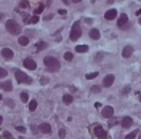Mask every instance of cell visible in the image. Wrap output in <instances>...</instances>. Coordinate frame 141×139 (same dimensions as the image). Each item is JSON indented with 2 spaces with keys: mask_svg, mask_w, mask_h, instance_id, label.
<instances>
[{
  "mask_svg": "<svg viewBox=\"0 0 141 139\" xmlns=\"http://www.w3.org/2000/svg\"><path fill=\"white\" fill-rule=\"evenodd\" d=\"M5 77H6V70L0 67V78H5Z\"/></svg>",
  "mask_w": 141,
  "mask_h": 139,
  "instance_id": "cell-28",
  "label": "cell"
},
{
  "mask_svg": "<svg viewBox=\"0 0 141 139\" xmlns=\"http://www.w3.org/2000/svg\"><path fill=\"white\" fill-rule=\"evenodd\" d=\"M76 50H77V53H87L88 51V46L87 45H79Z\"/></svg>",
  "mask_w": 141,
  "mask_h": 139,
  "instance_id": "cell-17",
  "label": "cell"
},
{
  "mask_svg": "<svg viewBox=\"0 0 141 139\" xmlns=\"http://www.w3.org/2000/svg\"><path fill=\"white\" fill-rule=\"evenodd\" d=\"M127 23H128V16L125 14V13H122L120 16H119V27H127Z\"/></svg>",
  "mask_w": 141,
  "mask_h": 139,
  "instance_id": "cell-8",
  "label": "cell"
},
{
  "mask_svg": "<svg viewBox=\"0 0 141 139\" xmlns=\"http://www.w3.org/2000/svg\"><path fill=\"white\" fill-rule=\"evenodd\" d=\"M40 131H42V133H50V131H51V126H50L48 123H42V125H40Z\"/></svg>",
  "mask_w": 141,
  "mask_h": 139,
  "instance_id": "cell-14",
  "label": "cell"
},
{
  "mask_svg": "<svg viewBox=\"0 0 141 139\" xmlns=\"http://www.w3.org/2000/svg\"><path fill=\"white\" fill-rule=\"evenodd\" d=\"M95 137H98V139H106V137H108V133L103 129L101 125H96V126H95Z\"/></svg>",
  "mask_w": 141,
  "mask_h": 139,
  "instance_id": "cell-5",
  "label": "cell"
},
{
  "mask_svg": "<svg viewBox=\"0 0 141 139\" xmlns=\"http://www.w3.org/2000/svg\"><path fill=\"white\" fill-rule=\"evenodd\" d=\"M19 8H29V2H21L18 5V10H19Z\"/></svg>",
  "mask_w": 141,
  "mask_h": 139,
  "instance_id": "cell-26",
  "label": "cell"
},
{
  "mask_svg": "<svg viewBox=\"0 0 141 139\" xmlns=\"http://www.w3.org/2000/svg\"><path fill=\"white\" fill-rule=\"evenodd\" d=\"M43 64H45V67L48 69L50 72H56V70H59V61L53 58V56H46L43 59Z\"/></svg>",
  "mask_w": 141,
  "mask_h": 139,
  "instance_id": "cell-1",
  "label": "cell"
},
{
  "mask_svg": "<svg viewBox=\"0 0 141 139\" xmlns=\"http://www.w3.org/2000/svg\"><path fill=\"white\" fill-rule=\"evenodd\" d=\"M80 35H82V29H80V23H74L72 26V29H71V40L72 42H76L80 39Z\"/></svg>",
  "mask_w": 141,
  "mask_h": 139,
  "instance_id": "cell-3",
  "label": "cell"
},
{
  "mask_svg": "<svg viewBox=\"0 0 141 139\" xmlns=\"http://www.w3.org/2000/svg\"><path fill=\"white\" fill-rule=\"evenodd\" d=\"M2 122H3V118H2V115H0V125H2Z\"/></svg>",
  "mask_w": 141,
  "mask_h": 139,
  "instance_id": "cell-38",
  "label": "cell"
},
{
  "mask_svg": "<svg viewBox=\"0 0 141 139\" xmlns=\"http://www.w3.org/2000/svg\"><path fill=\"white\" fill-rule=\"evenodd\" d=\"M131 53H133V48L128 45V46H125L124 48V51H122V54H124V58H130L131 56Z\"/></svg>",
  "mask_w": 141,
  "mask_h": 139,
  "instance_id": "cell-13",
  "label": "cell"
},
{
  "mask_svg": "<svg viewBox=\"0 0 141 139\" xmlns=\"http://www.w3.org/2000/svg\"><path fill=\"white\" fill-rule=\"evenodd\" d=\"M63 101H64V104H71L72 101H74V98H72L71 94H64V96H63Z\"/></svg>",
  "mask_w": 141,
  "mask_h": 139,
  "instance_id": "cell-18",
  "label": "cell"
},
{
  "mask_svg": "<svg viewBox=\"0 0 141 139\" xmlns=\"http://www.w3.org/2000/svg\"><path fill=\"white\" fill-rule=\"evenodd\" d=\"M40 83H42V85H45V83H48V78H46V77H42V78H40Z\"/></svg>",
  "mask_w": 141,
  "mask_h": 139,
  "instance_id": "cell-35",
  "label": "cell"
},
{
  "mask_svg": "<svg viewBox=\"0 0 141 139\" xmlns=\"http://www.w3.org/2000/svg\"><path fill=\"white\" fill-rule=\"evenodd\" d=\"M2 137H3V139H13V136H11L10 133H6V131H5V133L2 134Z\"/></svg>",
  "mask_w": 141,
  "mask_h": 139,
  "instance_id": "cell-30",
  "label": "cell"
},
{
  "mask_svg": "<svg viewBox=\"0 0 141 139\" xmlns=\"http://www.w3.org/2000/svg\"><path fill=\"white\" fill-rule=\"evenodd\" d=\"M2 56H3L5 59H11V58H13V51H11L10 48H3V50H2Z\"/></svg>",
  "mask_w": 141,
  "mask_h": 139,
  "instance_id": "cell-11",
  "label": "cell"
},
{
  "mask_svg": "<svg viewBox=\"0 0 141 139\" xmlns=\"http://www.w3.org/2000/svg\"><path fill=\"white\" fill-rule=\"evenodd\" d=\"M2 19H3V14H2V13H0V21H2Z\"/></svg>",
  "mask_w": 141,
  "mask_h": 139,
  "instance_id": "cell-39",
  "label": "cell"
},
{
  "mask_svg": "<svg viewBox=\"0 0 141 139\" xmlns=\"http://www.w3.org/2000/svg\"><path fill=\"white\" fill-rule=\"evenodd\" d=\"M116 123H117V122H116V120H111V122H109V126H114Z\"/></svg>",
  "mask_w": 141,
  "mask_h": 139,
  "instance_id": "cell-37",
  "label": "cell"
},
{
  "mask_svg": "<svg viewBox=\"0 0 141 139\" xmlns=\"http://www.w3.org/2000/svg\"><path fill=\"white\" fill-rule=\"evenodd\" d=\"M19 45H23V46L29 45V39H27V37H24V35H21V37H19Z\"/></svg>",
  "mask_w": 141,
  "mask_h": 139,
  "instance_id": "cell-19",
  "label": "cell"
},
{
  "mask_svg": "<svg viewBox=\"0 0 141 139\" xmlns=\"http://www.w3.org/2000/svg\"><path fill=\"white\" fill-rule=\"evenodd\" d=\"M2 88H3L5 91H11V90H13V85H11V82H8V80H6V82L3 83V85H2Z\"/></svg>",
  "mask_w": 141,
  "mask_h": 139,
  "instance_id": "cell-16",
  "label": "cell"
},
{
  "mask_svg": "<svg viewBox=\"0 0 141 139\" xmlns=\"http://www.w3.org/2000/svg\"><path fill=\"white\" fill-rule=\"evenodd\" d=\"M15 75H16V80L19 82V83H32V78H31V77H27L26 74L21 72V70H18Z\"/></svg>",
  "mask_w": 141,
  "mask_h": 139,
  "instance_id": "cell-4",
  "label": "cell"
},
{
  "mask_svg": "<svg viewBox=\"0 0 141 139\" xmlns=\"http://www.w3.org/2000/svg\"><path fill=\"white\" fill-rule=\"evenodd\" d=\"M128 93H130V88H128V86H125L124 90H122V94H128Z\"/></svg>",
  "mask_w": 141,
  "mask_h": 139,
  "instance_id": "cell-34",
  "label": "cell"
},
{
  "mask_svg": "<svg viewBox=\"0 0 141 139\" xmlns=\"http://www.w3.org/2000/svg\"><path fill=\"white\" fill-rule=\"evenodd\" d=\"M35 23H39V16H32L29 21V24H35Z\"/></svg>",
  "mask_w": 141,
  "mask_h": 139,
  "instance_id": "cell-27",
  "label": "cell"
},
{
  "mask_svg": "<svg viewBox=\"0 0 141 139\" xmlns=\"http://www.w3.org/2000/svg\"><path fill=\"white\" fill-rule=\"evenodd\" d=\"M5 26H6V31L10 32V34H13V35H19V32H21V27H19V24H18L16 21H13V19H8V21L5 23Z\"/></svg>",
  "mask_w": 141,
  "mask_h": 139,
  "instance_id": "cell-2",
  "label": "cell"
},
{
  "mask_svg": "<svg viewBox=\"0 0 141 139\" xmlns=\"http://www.w3.org/2000/svg\"><path fill=\"white\" fill-rule=\"evenodd\" d=\"M0 99H2V94H0Z\"/></svg>",
  "mask_w": 141,
  "mask_h": 139,
  "instance_id": "cell-41",
  "label": "cell"
},
{
  "mask_svg": "<svg viewBox=\"0 0 141 139\" xmlns=\"http://www.w3.org/2000/svg\"><path fill=\"white\" fill-rule=\"evenodd\" d=\"M64 59L71 62V61L74 59V54H72V53H64Z\"/></svg>",
  "mask_w": 141,
  "mask_h": 139,
  "instance_id": "cell-22",
  "label": "cell"
},
{
  "mask_svg": "<svg viewBox=\"0 0 141 139\" xmlns=\"http://www.w3.org/2000/svg\"><path fill=\"white\" fill-rule=\"evenodd\" d=\"M139 24H141V18H139Z\"/></svg>",
  "mask_w": 141,
  "mask_h": 139,
  "instance_id": "cell-40",
  "label": "cell"
},
{
  "mask_svg": "<svg viewBox=\"0 0 141 139\" xmlns=\"http://www.w3.org/2000/svg\"><path fill=\"white\" fill-rule=\"evenodd\" d=\"M96 77H98V72H90L88 75H87L88 80H93V78H96Z\"/></svg>",
  "mask_w": 141,
  "mask_h": 139,
  "instance_id": "cell-24",
  "label": "cell"
},
{
  "mask_svg": "<svg viewBox=\"0 0 141 139\" xmlns=\"http://www.w3.org/2000/svg\"><path fill=\"white\" fill-rule=\"evenodd\" d=\"M103 117H104V118H112V117H114V109H112L111 106L103 107Z\"/></svg>",
  "mask_w": 141,
  "mask_h": 139,
  "instance_id": "cell-7",
  "label": "cell"
},
{
  "mask_svg": "<svg viewBox=\"0 0 141 139\" xmlns=\"http://www.w3.org/2000/svg\"><path fill=\"white\" fill-rule=\"evenodd\" d=\"M42 11H43V5H39V6H37L35 10H34V16H39Z\"/></svg>",
  "mask_w": 141,
  "mask_h": 139,
  "instance_id": "cell-21",
  "label": "cell"
},
{
  "mask_svg": "<svg viewBox=\"0 0 141 139\" xmlns=\"http://www.w3.org/2000/svg\"><path fill=\"white\" fill-rule=\"evenodd\" d=\"M117 16V11L116 10H108L106 11V14H104V18H106V19L108 21H111V19H114V18Z\"/></svg>",
  "mask_w": 141,
  "mask_h": 139,
  "instance_id": "cell-12",
  "label": "cell"
},
{
  "mask_svg": "<svg viewBox=\"0 0 141 139\" xmlns=\"http://www.w3.org/2000/svg\"><path fill=\"white\" fill-rule=\"evenodd\" d=\"M90 37H91L93 40H98V39H99V31H98V29H91V31H90Z\"/></svg>",
  "mask_w": 141,
  "mask_h": 139,
  "instance_id": "cell-15",
  "label": "cell"
},
{
  "mask_svg": "<svg viewBox=\"0 0 141 139\" xmlns=\"http://www.w3.org/2000/svg\"><path fill=\"white\" fill-rule=\"evenodd\" d=\"M23 18H24V21H26L27 24H29V21H31V16L27 14V13H24V14H23Z\"/></svg>",
  "mask_w": 141,
  "mask_h": 139,
  "instance_id": "cell-31",
  "label": "cell"
},
{
  "mask_svg": "<svg viewBox=\"0 0 141 139\" xmlns=\"http://www.w3.org/2000/svg\"><path fill=\"white\" fill-rule=\"evenodd\" d=\"M120 123H122L124 128H130L131 125H133V120H131V117H124V118L120 120Z\"/></svg>",
  "mask_w": 141,
  "mask_h": 139,
  "instance_id": "cell-9",
  "label": "cell"
},
{
  "mask_svg": "<svg viewBox=\"0 0 141 139\" xmlns=\"http://www.w3.org/2000/svg\"><path fill=\"white\" fill-rule=\"evenodd\" d=\"M112 83H114V75H112V74H109V75L104 77V80H103V86H111Z\"/></svg>",
  "mask_w": 141,
  "mask_h": 139,
  "instance_id": "cell-10",
  "label": "cell"
},
{
  "mask_svg": "<svg viewBox=\"0 0 141 139\" xmlns=\"http://www.w3.org/2000/svg\"><path fill=\"white\" fill-rule=\"evenodd\" d=\"M43 48H46L45 42H39V43H37V50H43Z\"/></svg>",
  "mask_w": 141,
  "mask_h": 139,
  "instance_id": "cell-25",
  "label": "cell"
},
{
  "mask_svg": "<svg viewBox=\"0 0 141 139\" xmlns=\"http://www.w3.org/2000/svg\"><path fill=\"white\" fill-rule=\"evenodd\" d=\"M24 67L29 69V70H35L37 69V62L34 59H31V58H26L24 59Z\"/></svg>",
  "mask_w": 141,
  "mask_h": 139,
  "instance_id": "cell-6",
  "label": "cell"
},
{
  "mask_svg": "<svg viewBox=\"0 0 141 139\" xmlns=\"http://www.w3.org/2000/svg\"><path fill=\"white\" fill-rule=\"evenodd\" d=\"M99 91H101V86H96V85L91 86V93H99Z\"/></svg>",
  "mask_w": 141,
  "mask_h": 139,
  "instance_id": "cell-29",
  "label": "cell"
},
{
  "mask_svg": "<svg viewBox=\"0 0 141 139\" xmlns=\"http://www.w3.org/2000/svg\"><path fill=\"white\" fill-rule=\"evenodd\" d=\"M135 137H136V131H135V133H130L125 139H135Z\"/></svg>",
  "mask_w": 141,
  "mask_h": 139,
  "instance_id": "cell-33",
  "label": "cell"
},
{
  "mask_svg": "<svg viewBox=\"0 0 141 139\" xmlns=\"http://www.w3.org/2000/svg\"><path fill=\"white\" fill-rule=\"evenodd\" d=\"M21 101H23V103H27V101H29V94H27L26 91L21 93Z\"/></svg>",
  "mask_w": 141,
  "mask_h": 139,
  "instance_id": "cell-23",
  "label": "cell"
},
{
  "mask_svg": "<svg viewBox=\"0 0 141 139\" xmlns=\"http://www.w3.org/2000/svg\"><path fill=\"white\" fill-rule=\"evenodd\" d=\"M0 88H2V85H0Z\"/></svg>",
  "mask_w": 141,
  "mask_h": 139,
  "instance_id": "cell-42",
  "label": "cell"
},
{
  "mask_svg": "<svg viewBox=\"0 0 141 139\" xmlns=\"http://www.w3.org/2000/svg\"><path fill=\"white\" fill-rule=\"evenodd\" d=\"M37 109V101H31V103H29V110H31V112H34V110Z\"/></svg>",
  "mask_w": 141,
  "mask_h": 139,
  "instance_id": "cell-20",
  "label": "cell"
},
{
  "mask_svg": "<svg viewBox=\"0 0 141 139\" xmlns=\"http://www.w3.org/2000/svg\"><path fill=\"white\" fill-rule=\"evenodd\" d=\"M64 136H66V129H64V128H61V129H59V137L63 139Z\"/></svg>",
  "mask_w": 141,
  "mask_h": 139,
  "instance_id": "cell-32",
  "label": "cell"
},
{
  "mask_svg": "<svg viewBox=\"0 0 141 139\" xmlns=\"http://www.w3.org/2000/svg\"><path fill=\"white\" fill-rule=\"evenodd\" d=\"M16 129H18L19 133H24V131H26V128H24V126H16Z\"/></svg>",
  "mask_w": 141,
  "mask_h": 139,
  "instance_id": "cell-36",
  "label": "cell"
}]
</instances>
